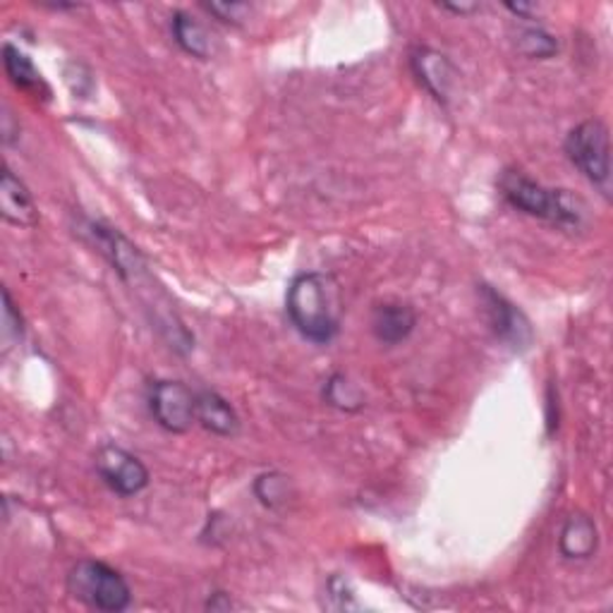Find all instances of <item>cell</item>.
Listing matches in <instances>:
<instances>
[{
    "instance_id": "11",
    "label": "cell",
    "mask_w": 613,
    "mask_h": 613,
    "mask_svg": "<svg viewBox=\"0 0 613 613\" xmlns=\"http://www.w3.org/2000/svg\"><path fill=\"white\" fill-rule=\"evenodd\" d=\"M197 422L216 436H235L239 420L231 403L213 391L197 393Z\"/></svg>"
},
{
    "instance_id": "1",
    "label": "cell",
    "mask_w": 613,
    "mask_h": 613,
    "mask_svg": "<svg viewBox=\"0 0 613 613\" xmlns=\"http://www.w3.org/2000/svg\"><path fill=\"white\" fill-rule=\"evenodd\" d=\"M286 312L302 338L326 345L341 328L338 286L324 274H300L292 278L286 296Z\"/></svg>"
},
{
    "instance_id": "9",
    "label": "cell",
    "mask_w": 613,
    "mask_h": 613,
    "mask_svg": "<svg viewBox=\"0 0 613 613\" xmlns=\"http://www.w3.org/2000/svg\"><path fill=\"white\" fill-rule=\"evenodd\" d=\"M417 326V314L410 304L383 302L371 314V333L383 345H398Z\"/></svg>"
},
{
    "instance_id": "19",
    "label": "cell",
    "mask_w": 613,
    "mask_h": 613,
    "mask_svg": "<svg viewBox=\"0 0 613 613\" xmlns=\"http://www.w3.org/2000/svg\"><path fill=\"white\" fill-rule=\"evenodd\" d=\"M207 10L211 12V15H216L219 20L235 24V22L243 20V15L249 8L243 5V3H211V5H207Z\"/></svg>"
},
{
    "instance_id": "10",
    "label": "cell",
    "mask_w": 613,
    "mask_h": 613,
    "mask_svg": "<svg viewBox=\"0 0 613 613\" xmlns=\"http://www.w3.org/2000/svg\"><path fill=\"white\" fill-rule=\"evenodd\" d=\"M0 211L8 223L20 225V229H34L38 223V211L30 190L10 168L3 170V180H0Z\"/></svg>"
},
{
    "instance_id": "6",
    "label": "cell",
    "mask_w": 613,
    "mask_h": 613,
    "mask_svg": "<svg viewBox=\"0 0 613 613\" xmlns=\"http://www.w3.org/2000/svg\"><path fill=\"white\" fill-rule=\"evenodd\" d=\"M97 472L103 479V484L118 497H137L140 491L149 484V470L144 462L118 446H103L97 453Z\"/></svg>"
},
{
    "instance_id": "17",
    "label": "cell",
    "mask_w": 613,
    "mask_h": 613,
    "mask_svg": "<svg viewBox=\"0 0 613 613\" xmlns=\"http://www.w3.org/2000/svg\"><path fill=\"white\" fill-rule=\"evenodd\" d=\"M517 44H520V51H523L530 58H549L558 51L554 36L539 30V26H532V30H525L523 34H520Z\"/></svg>"
},
{
    "instance_id": "18",
    "label": "cell",
    "mask_w": 613,
    "mask_h": 613,
    "mask_svg": "<svg viewBox=\"0 0 613 613\" xmlns=\"http://www.w3.org/2000/svg\"><path fill=\"white\" fill-rule=\"evenodd\" d=\"M3 336L5 341L12 338H20L22 336V316L15 310V304H12L10 292L3 290Z\"/></svg>"
},
{
    "instance_id": "8",
    "label": "cell",
    "mask_w": 613,
    "mask_h": 613,
    "mask_svg": "<svg viewBox=\"0 0 613 613\" xmlns=\"http://www.w3.org/2000/svg\"><path fill=\"white\" fill-rule=\"evenodd\" d=\"M479 292H482V304L489 319V326L494 328L497 336L513 345V348H520V345L525 348L530 343V324L523 316V312H520L517 306L511 304L503 296H499L497 290H491L489 286H482Z\"/></svg>"
},
{
    "instance_id": "4",
    "label": "cell",
    "mask_w": 613,
    "mask_h": 613,
    "mask_svg": "<svg viewBox=\"0 0 613 613\" xmlns=\"http://www.w3.org/2000/svg\"><path fill=\"white\" fill-rule=\"evenodd\" d=\"M566 154L594 188L609 194L611 188V142L609 127L599 118L582 120L566 137Z\"/></svg>"
},
{
    "instance_id": "16",
    "label": "cell",
    "mask_w": 613,
    "mask_h": 613,
    "mask_svg": "<svg viewBox=\"0 0 613 613\" xmlns=\"http://www.w3.org/2000/svg\"><path fill=\"white\" fill-rule=\"evenodd\" d=\"M257 499L266 509H278L288 501V479L283 475H261L255 484Z\"/></svg>"
},
{
    "instance_id": "5",
    "label": "cell",
    "mask_w": 613,
    "mask_h": 613,
    "mask_svg": "<svg viewBox=\"0 0 613 613\" xmlns=\"http://www.w3.org/2000/svg\"><path fill=\"white\" fill-rule=\"evenodd\" d=\"M149 410L166 432L185 434L197 422V395L180 381H156L149 391Z\"/></svg>"
},
{
    "instance_id": "3",
    "label": "cell",
    "mask_w": 613,
    "mask_h": 613,
    "mask_svg": "<svg viewBox=\"0 0 613 613\" xmlns=\"http://www.w3.org/2000/svg\"><path fill=\"white\" fill-rule=\"evenodd\" d=\"M68 590L82 604L105 613H120L132 604L127 580L109 564L91 558H85L70 570Z\"/></svg>"
},
{
    "instance_id": "13",
    "label": "cell",
    "mask_w": 613,
    "mask_h": 613,
    "mask_svg": "<svg viewBox=\"0 0 613 613\" xmlns=\"http://www.w3.org/2000/svg\"><path fill=\"white\" fill-rule=\"evenodd\" d=\"M3 65H5L10 82L18 89L30 91V94H34V97L48 94L42 73L34 68L32 58L26 56V53H22L18 46H12V44L3 46Z\"/></svg>"
},
{
    "instance_id": "7",
    "label": "cell",
    "mask_w": 613,
    "mask_h": 613,
    "mask_svg": "<svg viewBox=\"0 0 613 613\" xmlns=\"http://www.w3.org/2000/svg\"><path fill=\"white\" fill-rule=\"evenodd\" d=\"M410 65L424 89L430 91L438 103H448L453 99V91H456L458 85V70L453 68V63L444 53L432 48H417L412 51Z\"/></svg>"
},
{
    "instance_id": "2",
    "label": "cell",
    "mask_w": 613,
    "mask_h": 613,
    "mask_svg": "<svg viewBox=\"0 0 613 613\" xmlns=\"http://www.w3.org/2000/svg\"><path fill=\"white\" fill-rule=\"evenodd\" d=\"M499 190L513 209L542 221H549L558 229H580L584 219V207L580 199L566 190H549L542 182L527 178L520 170H503L499 178Z\"/></svg>"
},
{
    "instance_id": "20",
    "label": "cell",
    "mask_w": 613,
    "mask_h": 613,
    "mask_svg": "<svg viewBox=\"0 0 613 613\" xmlns=\"http://www.w3.org/2000/svg\"><path fill=\"white\" fill-rule=\"evenodd\" d=\"M444 8H448L453 12H460V15H462V12H472L477 5H444Z\"/></svg>"
},
{
    "instance_id": "15",
    "label": "cell",
    "mask_w": 613,
    "mask_h": 613,
    "mask_svg": "<svg viewBox=\"0 0 613 613\" xmlns=\"http://www.w3.org/2000/svg\"><path fill=\"white\" fill-rule=\"evenodd\" d=\"M324 398L333 408H341V410H357L363 405V395H359V391L355 389V383H350L343 375L328 379Z\"/></svg>"
},
{
    "instance_id": "14",
    "label": "cell",
    "mask_w": 613,
    "mask_h": 613,
    "mask_svg": "<svg viewBox=\"0 0 613 613\" xmlns=\"http://www.w3.org/2000/svg\"><path fill=\"white\" fill-rule=\"evenodd\" d=\"M170 32H172V38H176V44L185 53H190V56H194L199 60L209 58V53H211L209 34L202 24H199L192 15H188V12H176V15H172Z\"/></svg>"
},
{
    "instance_id": "12",
    "label": "cell",
    "mask_w": 613,
    "mask_h": 613,
    "mask_svg": "<svg viewBox=\"0 0 613 613\" xmlns=\"http://www.w3.org/2000/svg\"><path fill=\"white\" fill-rule=\"evenodd\" d=\"M599 544V535H597V525L588 515L576 513L566 520V525L561 530V539H558V546H561V554L566 558H590L597 551Z\"/></svg>"
}]
</instances>
